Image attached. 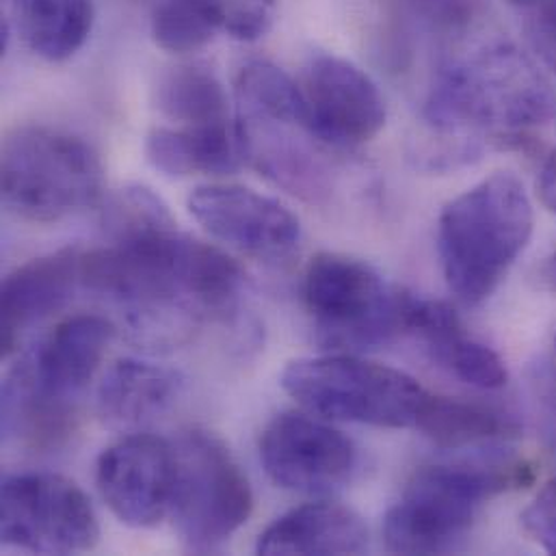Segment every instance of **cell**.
<instances>
[{
	"instance_id": "15",
	"label": "cell",
	"mask_w": 556,
	"mask_h": 556,
	"mask_svg": "<svg viewBox=\"0 0 556 556\" xmlns=\"http://www.w3.org/2000/svg\"><path fill=\"white\" fill-rule=\"evenodd\" d=\"M80 256L76 248H65L33 258L11 271L0 294V346L11 355L20 336L41 318L61 309L80 283Z\"/></svg>"
},
{
	"instance_id": "24",
	"label": "cell",
	"mask_w": 556,
	"mask_h": 556,
	"mask_svg": "<svg viewBox=\"0 0 556 556\" xmlns=\"http://www.w3.org/2000/svg\"><path fill=\"white\" fill-rule=\"evenodd\" d=\"M239 117L281 119L307 126L305 102L299 83L269 61H250L237 76ZM312 135V132H309Z\"/></svg>"
},
{
	"instance_id": "5",
	"label": "cell",
	"mask_w": 556,
	"mask_h": 556,
	"mask_svg": "<svg viewBox=\"0 0 556 556\" xmlns=\"http://www.w3.org/2000/svg\"><path fill=\"white\" fill-rule=\"evenodd\" d=\"M0 174L4 206L30 224H56L91 208L104 191L98 152L85 139L48 126L11 130Z\"/></svg>"
},
{
	"instance_id": "29",
	"label": "cell",
	"mask_w": 556,
	"mask_h": 556,
	"mask_svg": "<svg viewBox=\"0 0 556 556\" xmlns=\"http://www.w3.org/2000/svg\"><path fill=\"white\" fill-rule=\"evenodd\" d=\"M522 527L538 546L556 555V479L525 509Z\"/></svg>"
},
{
	"instance_id": "14",
	"label": "cell",
	"mask_w": 556,
	"mask_h": 556,
	"mask_svg": "<svg viewBox=\"0 0 556 556\" xmlns=\"http://www.w3.org/2000/svg\"><path fill=\"white\" fill-rule=\"evenodd\" d=\"M113 338L115 327L104 316H70L61 320L33 353L22 357L11 372L33 392L50 401L74 405L96 377Z\"/></svg>"
},
{
	"instance_id": "32",
	"label": "cell",
	"mask_w": 556,
	"mask_h": 556,
	"mask_svg": "<svg viewBox=\"0 0 556 556\" xmlns=\"http://www.w3.org/2000/svg\"><path fill=\"white\" fill-rule=\"evenodd\" d=\"M407 2L418 4L422 9H431V11H451L457 0H407Z\"/></svg>"
},
{
	"instance_id": "8",
	"label": "cell",
	"mask_w": 556,
	"mask_h": 556,
	"mask_svg": "<svg viewBox=\"0 0 556 556\" xmlns=\"http://www.w3.org/2000/svg\"><path fill=\"white\" fill-rule=\"evenodd\" d=\"M176 451L169 516L191 553L222 548L252 516L254 492L230 448L202 429L187 431Z\"/></svg>"
},
{
	"instance_id": "27",
	"label": "cell",
	"mask_w": 556,
	"mask_h": 556,
	"mask_svg": "<svg viewBox=\"0 0 556 556\" xmlns=\"http://www.w3.org/2000/svg\"><path fill=\"white\" fill-rule=\"evenodd\" d=\"M215 28L239 41L265 37L276 17V0H189Z\"/></svg>"
},
{
	"instance_id": "30",
	"label": "cell",
	"mask_w": 556,
	"mask_h": 556,
	"mask_svg": "<svg viewBox=\"0 0 556 556\" xmlns=\"http://www.w3.org/2000/svg\"><path fill=\"white\" fill-rule=\"evenodd\" d=\"M538 191H540L544 206L556 213V150L546 159V163L542 167V174L538 180Z\"/></svg>"
},
{
	"instance_id": "9",
	"label": "cell",
	"mask_w": 556,
	"mask_h": 556,
	"mask_svg": "<svg viewBox=\"0 0 556 556\" xmlns=\"http://www.w3.org/2000/svg\"><path fill=\"white\" fill-rule=\"evenodd\" d=\"M2 544L35 555L93 551L100 525L89 496L70 479L48 472L13 475L0 494Z\"/></svg>"
},
{
	"instance_id": "16",
	"label": "cell",
	"mask_w": 556,
	"mask_h": 556,
	"mask_svg": "<svg viewBox=\"0 0 556 556\" xmlns=\"http://www.w3.org/2000/svg\"><path fill=\"white\" fill-rule=\"evenodd\" d=\"M368 529L349 507L338 503L301 505L278 518L261 538L258 555H362Z\"/></svg>"
},
{
	"instance_id": "25",
	"label": "cell",
	"mask_w": 556,
	"mask_h": 556,
	"mask_svg": "<svg viewBox=\"0 0 556 556\" xmlns=\"http://www.w3.org/2000/svg\"><path fill=\"white\" fill-rule=\"evenodd\" d=\"M102 224L113 241L176 226L167 204L148 187H126L111 195Z\"/></svg>"
},
{
	"instance_id": "20",
	"label": "cell",
	"mask_w": 556,
	"mask_h": 556,
	"mask_svg": "<svg viewBox=\"0 0 556 556\" xmlns=\"http://www.w3.org/2000/svg\"><path fill=\"white\" fill-rule=\"evenodd\" d=\"M20 30L26 46L50 63L74 56L93 28V0H20Z\"/></svg>"
},
{
	"instance_id": "28",
	"label": "cell",
	"mask_w": 556,
	"mask_h": 556,
	"mask_svg": "<svg viewBox=\"0 0 556 556\" xmlns=\"http://www.w3.org/2000/svg\"><path fill=\"white\" fill-rule=\"evenodd\" d=\"M522 11L533 52L556 74V0H531Z\"/></svg>"
},
{
	"instance_id": "13",
	"label": "cell",
	"mask_w": 556,
	"mask_h": 556,
	"mask_svg": "<svg viewBox=\"0 0 556 556\" xmlns=\"http://www.w3.org/2000/svg\"><path fill=\"white\" fill-rule=\"evenodd\" d=\"M187 208L213 239L256 261H286L301 241L299 219L283 204L245 187H200Z\"/></svg>"
},
{
	"instance_id": "2",
	"label": "cell",
	"mask_w": 556,
	"mask_h": 556,
	"mask_svg": "<svg viewBox=\"0 0 556 556\" xmlns=\"http://www.w3.org/2000/svg\"><path fill=\"white\" fill-rule=\"evenodd\" d=\"M422 117L442 139L429 159L468 163L481 154L479 139L514 141L555 119L556 91L518 48L494 41L435 70Z\"/></svg>"
},
{
	"instance_id": "10",
	"label": "cell",
	"mask_w": 556,
	"mask_h": 556,
	"mask_svg": "<svg viewBox=\"0 0 556 556\" xmlns=\"http://www.w3.org/2000/svg\"><path fill=\"white\" fill-rule=\"evenodd\" d=\"M261 462L269 479L296 494H331L357 470V448L338 429L301 414H278L263 431Z\"/></svg>"
},
{
	"instance_id": "12",
	"label": "cell",
	"mask_w": 556,
	"mask_h": 556,
	"mask_svg": "<svg viewBox=\"0 0 556 556\" xmlns=\"http://www.w3.org/2000/svg\"><path fill=\"white\" fill-rule=\"evenodd\" d=\"M176 481L174 444L135 433L104 448L96 483L111 514L126 527L154 529L172 509Z\"/></svg>"
},
{
	"instance_id": "31",
	"label": "cell",
	"mask_w": 556,
	"mask_h": 556,
	"mask_svg": "<svg viewBox=\"0 0 556 556\" xmlns=\"http://www.w3.org/2000/svg\"><path fill=\"white\" fill-rule=\"evenodd\" d=\"M542 279H544V283H546L551 290H555L556 292V250L551 254V258L546 261V265L542 267Z\"/></svg>"
},
{
	"instance_id": "23",
	"label": "cell",
	"mask_w": 556,
	"mask_h": 556,
	"mask_svg": "<svg viewBox=\"0 0 556 556\" xmlns=\"http://www.w3.org/2000/svg\"><path fill=\"white\" fill-rule=\"evenodd\" d=\"M159 111L178 126L230 122L228 93L217 74L200 63L167 70L156 85Z\"/></svg>"
},
{
	"instance_id": "26",
	"label": "cell",
	"mask_w": 556,
	"mask_h": 556,
	"mask_svg": "<svg viewBox=\"0 0 556 556\" xmlns=\"http://www.w3.org/2000/svg\"><path fill=\"white\" fill-rule=\"evenodd\" d=\"M217 28L189 0H159L152 13L154 41L174 54L204 48Z\"/></svg>"
},
{
	"instance_id": "22",
	"label": "cell",
	"mask_w": 556,
	"mask_h": 556,
	"mask_svg": "<svg viewBox=\"0 0 556 556\" xmlns=\"http://www.w3.org/2000/svg\"><path fill=\"white\" fill-rule=\"evenodd\" d=\"M416 429L444 448L496 442L518 433V422L494 407L429 394Z\"/></svg>"
},
{
	"instance_id": "21",
	"label": "cell",
	"mask_w": 556,
	"mask_h": 556,
	"mask_svg": "<svg viewBox=\"0 0 556 556\" xmlns=\"http://www.w3.org/2000/svg\"><path fill=\"white\" fill-rule=\"evenodd\" d=\"M76 429V405L50 401L9 372L2 386V431L30 451H54Z\"/></svg>"
},
{
	"instance_id": "19",
	"label": "cell",
	"mask_w": 556,
	"mask_h": 556,
	"mask_svg": "<svg viewBox=\"0 0 556 556\" xmlns=\"http://www.w3.org/2000/svg\"><path fill=\"white\" fill-rule=\"evenodd\" d=\"M178 370L146 362L119 359L98 390V412L111 427H139L165 414L182 392Z\"/></svg>"
},
{
	"instance_id": "11",
	"label": "cell",
	"mask_w": 556,
	"mask_h": 556,
	"mask_svg": "<svg viewBox=\"0 0 556 556\" xmlns=\"http://www.w3.org/2000/svg\"><path fill=\"white\" fill-rule=\"evenodd\" d=\"M307 130L333 148L372 141L386 126V100L366 72L333 54H314L301 74Z\"/></svg>"
},
{
	"instance_id": "18",
	"label": "cell",
	"mask_w": 556,
	"mask_h": 556,
	"mask_svg": "<svg viewBox=\"0 0 556 556\" xmlns=\"http://www.w3.org/2000/svg\"><path fill=\"white\" fill-rule=\"evenodd\" d=\"M146 154L152 167L172 178L230 176L248 163L237 122L154 128L148 135Z\"/></svg>"
},
{
	"instance_id": "6",
	"label": "cell",
	"mask_w": 556,
	"mask_h": 556,
	"mask_svg": "<svg viewBox=\"0 0 556 556\" xmlns=\"http://www.w3.org/2000/svg\"><path fill=\"white\" fill-rule=\"evenodd\" d=\"M303 301L316 340L336 353H359L409 333L416 296L370 265L333 252L316 254L303 276Z\"/></svg>"
},
{
	"instance_id": "7",
	"label": "cell",
	"mask_w": 556,
	"mask_h": 556,
	"mask_svg": "<svg viewBox=\"0 0 556 556\" xmlns=\"http://www.w3.org/2000/svg\"><path fill=\"white\" fill-rule=\"evenodd\" d=\"M281 388L325 420L405 429L416 427L429 392L407 372L355 353L301 357L281 372Z\"/></svg>"
},
{
	"instance_id": "17",
	"label": "cell",
	"mask_w": 556,
	"mask_h": 556,
	"mask_svg": "<svg viewBox=\"0 0 556 556\" xmlns=\"http://www.w3.org/2000/svg\"><path fill=\"white\" fill-rule=\"evenodd\" d=\"M409 333L420 336L433 359L468 386L498 390L509 379L503 357L470 338L459 314L444 301L416 299Z\"/></svg>"
},
{
	"instance_id": "4",
	"label": "cell",
	"mask_w": 556,
	"mask_h": 556,
	"mask_svg": "<svg viewBox=\"0 0 556 556\" xmlns=\"http://www.w3.org/2000/svg\"><path fill=\"white\" fill-rule=\"evenodd\" d=\"M529 479L522 464H442L418 470L386 514L383 542L394 555H446L462 546L483 505Z\"/></svg>"
},
{
	"instance_id": "1",
	"label": "cell",
	"mask_w": 556,
	"mask_h": 556,
	"mask_svg": "<svg viewBox=\"0 0 556 556\" xmlns=\"http://www.w3.org/2000/svg\"><path fill=\"white\" fill-rule=\"evenodd\" d=\"M80 286L117 301L139 340L174 344L202 320L237 309L243 271L219 248L174 226L83 254Z\"/></svg>"
},
{
	"instance_id": "33",
	"label": "cell",
	"mask_w": 556,
	"mask_h": 556,
	"mask_svg": "<svg viewBox=\"0 0 556 556\" xmlns=\"http://www.w3.org/2000/svg\"><path fill=\"white\" fill-rule=\"evenodd\" d=\"M507 2H509V4H514V7H518V9H525L531 0H507Z\"/></svg>"
},
{
	"instance_id": "3",
	"label": "cell",
	"mask_w": 556,
	"mask_h": 556,
	"mask_svg": "<svg viewBox=\"0 0 556 556\" xmlns=\"http://www.w3.org/2000/svg\"><path fill=\"white\" fill-rule=\"evenodd\" d=\"M533 204L522 180L498 172L448 202L438 252L448 288L466 305L488 301L533 237Z\"/></svg>"
}]
</instances>
